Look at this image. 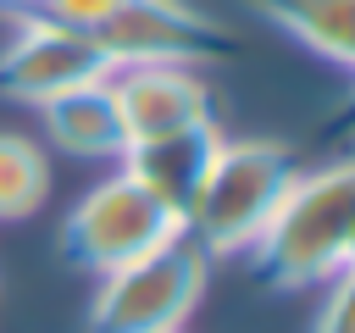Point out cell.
<instances>
[{
	"instance_id": "1",
	"label": "cell",
	"mask_w": 355,
	"mask_h": 333,
	"mask_svg": "<svg viewBox=\"0 0 355 333\" xmlns=\"http://www.w3.org/2000/svg\"><path fill=\"white\" fill-rule=\"evenodd\" d=\"M355 233V155H338L316 172L300 166L266 233L255 239V272L277 289H322L344 272Z\"/></svg>"
},
{
	"instance_id": "2",
	"label": "cell",
	"mask_w": 355,
	"mask_h": 333,
	"mask_svg": "<svg viewBox=\"0 0 355 333\" xmlns=\"http://www.w3.org/2000/svg\"><path fill=\"white\" fill-rule=\"evenodd\" d=\"M294 178H300V161L283 144H272V139H222V150L211 155L205 183L194 189V200L183 211V233L205 255H250Z\"/></svg>"
},
{
	"instance_id": "3",
	"label": "cell",
	"mask_w": 355,
	"mask_h": 333,
	"mask_svg": "<svg viewBox=\"0 0 355 333\" xmlns=\"http://www.w3.org/2000/svg\"><path fill=\"white\" fill-rule=\"evenodd\" d=\"M205 283H211V255L189 233H178L172 244L116 272H100L89 294V327L94 333H178L200 311Z\"/></svg>"
},
{
	"instance_id": "4",
	"label": "cell",
	"mask_w": 355,
	"mask_h": 333,
	"mask_svg": "<svg viewBox=\"0 0 355 333\" xmlns=\"http://www.w3.org/2000/svg\"><path fill=\"white\" fill-rule=\"evenodd\" d=\"M183 233V216L166 211L155 194H144L128 172H111L100 183H89L72 211L61 216V255L83 272H116L161 244H172Z\"/></svg>"
},
{
	"instance_id": "5",
	"label": "cell",
	"mask_w": 355,
	"mask_h": 333,
	"mask_svg": "<svg viewBox=\"0 0 355 333\" xmlns=\"http://www.w3.org/2000/svg\"><path fill=\"white\" fill-rule=\"evenodd\" d=\"M111 72L116 67L89 28H72V22L44 17V11L11 17V33L0 44V94L17 105H33V111L67 89L105 83Z\"/></svg>"
},
{
	"instance_id": "6",
	"label": "cell",
	"mask_w": 355,
	"mask_h": 333,
	"mask_svg": "<svg viewBox=\"0 0 355 333\" xmlns=\"http://www.w3.org/2000/svg\"><path fill=\"white\" fill-rule=\"evenodd\" d=\"M94 39L111 56V67H205L227 50L222 28L189 0H122L94 28Z\"/></svg>"
},
{
	"instance_id": "7",
	"label": "cell",
	"mask_w": 355,
	"mask_h": 333,
	"mask_svg": "<svg viewBox=\"0 0 355 333\" xmlns=\"http://www.w3.org/2000/svg\"><path fill=\"white\" fill-rule=\"evenodd\" d=\"M111 94H116V111H122L128 139H150V133H172V128H189V122H211L216 117L205 67H172V61L116 67L111 72Z\"/></svg>"
},
{
	"instance_id": "8",
	"label": "cell",
	"mask_w": 355,
	"mask_h": 333,
	"mask_svg": "<svg viewBox=\"0 0 355 333\" xmlns=\"http://www.w3.org/2000/svg\"><path fill=\"white\" fill-rule=\"evenodd\" d=\"M222 150V128H216V117L211 122H189V128H172V133H150V139H128V150L116 155L122 161V172L144 189V194H155L166 211H189V200H194V189L205 183V172H211V155Z\"/></svg>"
},
{
	"instance_id": "9",
	"label": "cell",
	"mask_w": 355,
	"mask_h": 333,
	"mask_svg": "<svg viewBox=\"0 0 355 333\" xmlns=\"http://www.w3.org/2000/svg\"><path fill=\"white\" fill-rule=\"evenodd\" d=\"M39 122H44L50 150H61V155H72V161H116V155L128 150V128H122L111 78L44 100V105H39Z\"/></svg>"
},
{
	"instance_id": "10",
	"label": "cell",
	"mask_w": 355,
	"mask_h": 333,
	"mask_svg": "<svg viewBox=\"0 0 355 333\" xmlns=\"http://www.w3.org/2000/svg\"><path fill=\"white\" fill-rule=\"evenodd\" d=\"M255 17L283 28L311 56L355 72V0H244Z\"/></svg>"
},
{
	"instance_id": "11",
	"label": "cell",
	"mask_w": 355,
	"mask_h": 333,
	"mask_svg": "<svg viewBox=\"0 0 355 333\" xmlns=\"http://www.w3.org/2000/svg\"><path fill=\"white\" fill-rule=\"evenodd\" d=\"M44 200H50L44 144L28 139V133H17V128H0V222H22Z\"/></svg>"
},
{
	"instance_id": "12",
	"label": "cell",
	"mask_w": 355,
	"mask_h": 333,
	"mask_svg": "<svg viewBox=\"0 0 355 333\" xmlns=\"http://www.w3.org/2000/svg\"><path fill=\"white\" fill-rule=\"evenodd\" d=\"M311 333H355V266H344L322 283V305L311 316Z\"/></svg>"
},
{
	"instance_id": "13",
	"label": "cell",
	"mask_w": 355,
	"mask_h": 333,
	"mask_svg": "<svg viewBox=\"0 0 355 333\" xmlns=\"http://www.w3.org/2000/svg\"><path fill=\"white\" fill-rule=\"evenodd\" d=\"M116 6H122V0H39V11H44V17H61V22L89 28V33H94Z\"/></svg>"
},
{
	"instance_id": "14",
	"label": "cell",
	"mask_w": 355,
	"mask_h": 333,
	"mask_svg": "<svg viewBox=\"0 0 355 333\" xmlns=\"http://www.w3.org/2000/svg\"><path fill=\"white\" fill-rule=\"evenodd\" d=\"M0 11H11V17H22V11H39V0H0Z\"/></svg>"
},
{
	"instance_id": "15",
	"label": "cell",
	"mask_w": 355,
	"mask_h": 333,
	"mask_svg": "<svg viewBox=\"0 0 355 333\" xmlns=\"http://www.w3.org/2000/svg\"><path fill=\"white\" fill-rule=\"evenodd\" d=\"M344 128L355 133V89H349V100H344Z\"/></svg>"
},
{
	"instance_id": "16",
	"label": "cell",
	"mask_w": 355,
	"mask_h": 333,
	"mask_svg": "<svg viewBox=\"0 0 355 333\" xmlns=\"http://www.w3.org/2000/svg\"><path fill=\"white\" fill-rule=\"evenodd\" d=\"M344 266H355V233H349V255H344Z\"/></svg>"
},
{
	"instance_id": "17",
	"label": "cell",
	"mask_w": 355,
	"mask_h": 333,
	"mask_svg": "<svg viewBox=\"0 0 355 333\" xmlns=\"http://www.w3.org/2000/svg\"><path fill=\"white\" fill-rule=\"evenodd\" d=\"M178 333H183V327H178Z\"/></svg>"
}]
</instances>
